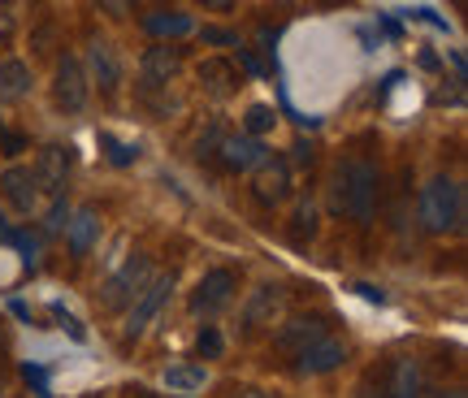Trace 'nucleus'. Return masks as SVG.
<instances>
[{"instance_id":"obj_1","label":"nucleus","mask_w":468,"mask_h":398,"mask_svg":"<svg viewBox=\"0 0 468 398\" xmlns=\"http://www.w3.org/2000/svg\"><path fill=\"white\" fill-rule=\"evenodd\" d=\"M417 225L425 234H455L464 225V186L438 173L420 186L417 195Z\"/></svg>"},{"instance_id":"obj_2","label":"nucleus","mask_w":468,"mask_h":398,"mask_svg":"<svg viewBox=\"0 0 468 398\" xmlns=\"http://www.w3.org/2000/svg\"><path fill=\"white\" fill-rule=\"evenodd\" d=\"M338 191H335V208L338 213L356 216L360 225H368V216H373V199H378V169L360 161V156H351L338 165Z\"/></svg>"},{"instance_id":"obj_3","label":"nucleus","mask_w":468,"mask_h":398,"mask_svg":"<svg viewBox=\"0 0 468 398\" xmlns=\"http://www.w3.org/2000/svg\"><path fill=\"white\" fill-rule=\"evenodd\" d=\"M156 265L152 256H131L122 268H113L101 286V312H131V303L152 286Z\"/></svg>"},{"instance_id":"obj_4","label":"nucleus","mask_w":468,"mask_h":398,"mask_svg":"<svg viewBox=\"0 0 468 398\" xmlns=\"http://www.w3.org/2000/svg\"><path fill=\"white\" fill-rule=\"evenodd\" d=\"M234 290H239V278H234L230 268H208L200 278V286L191 290V312L213 320V316L226 312L234 303Z\"/></svg>"},{"instance_id":"obj_5","label":"nucleus","mask_w":468,"mask_h":398,"mask_svg":"<svg viewBox=\"0 0 468 398\" xmlns=\"http://www.w3.org/2000/svg\"><path fill=\"white\" fill-rule=\"evenodd\" d=\"M169 290H174V268H169V273H156L148 290L131 303V312H126V330H122L126 342H134V338H144V333H148V325L156 320V312H161V303L169 298Z\"/></svg>"},{"instance_id":"obj_6","label":"nucleus","mask_w":468,"mask_h":398,"mask_svg":"<svg viewBox=\"0 0 468 398\" xmlns=\"http://www.w3.org/2000/svg\"><path fill=\"white\" fill-rule=\"evenodd\" d=\"M52 91H57V104L66 113H83L87 96H91V83H87V69L79 57H61L57 61V74H52Z\"/></svg>"},{"instance_id":"obj_7","label":"nucleus","mask_w":468,"mask_h":398,"mask_svg":"<svg viewBox=\"0 0 468 398\" xmlns=\"http://www.w3.org/2000/svg\"><path fill=\"white\" fill-rule=\"evenodd\" d=\"M218 161L226 169H234V173H256V169L269 161V148L261 143V139H248V134H221L218 143Z\"/></svg>"},{"instance_id":"obj_8","label":"nucleus","mask_w":468,"mask_h":398,"mask_svg":"<svg viewBox=\"0 0 468 398\" xmlns=\"http://www.w3.org/2000/svg\"><path fill=\"white\" fill-rule=\"evenodd\" d=\"M178 69H183V57L178 48H169V44H156V48L144 52V61H139V87L144 91H161L178 79Z\"/></svg>"},{"instance_id":"obj_9","label":"nucleus","mask_w":468,"mask_h":398,"mask_svg":"<svg viewBox=\"0 0 468 398\" xmlns=\"http://www.w3.org/2000/svg\"><path fill=\"white\" fill-rule=\"evenodd\" d=\"M251 195L261 199L265 208H278L291 195V165H286L282 156H269L265 165L251 173Z\"/></svg>"},{"instance_id":"obj_10","label":"nucleus","mask_w":468,"mask_h":398,"mask_svg":"<svg viewBox=\"0 0 468 398\" xmlns=\"http://www.w3.org/2000/svg\"><path fill=\"white\" fill-rule=\"evenodd\" d=\"M0 195L9 199V208L17 216L39 213V186H35V173L27 165H9L0 173Z\"/></svg>"},{"instance_id":"obj_11","label":"nucleus","mask_w":468,"mask_h":398,"mask_svg":"<svg viewBox=\"0 0 468 398\" xmlns=\"http://www.w3.org/2000/svg\"><path fill=\"white\" fill-rule=\"evenodd\" d=\"M35 186H39V195H61V186L69 178V148L61 143H48V148H39L35 156Z\"/></svg>"},{"instance_id":"obj_12","label":"nucleus","mask_w":468,"mask_h":398,"mask_svg":"<svg viewBox=\"0 0 468 398\" xmlns=\"http://www.w3.org/2000/svg\"><path fill=\"white\" fill-rule=\"evenodd\" d=\"M321 338H330V325H325V316H295V320H286L282 330H278V347L286 355H295L300 360L308 347H317Z\"/></svg>"},{"instance_id":"obj_13","label":"nucleus","mask_w":468,"mask_h":398,"mask_svg":"<svg viewBox=\"0 0 468 398\" xmlns=\"http://www.w3.org/2000/svg\"><path fill=\"white\" fill-rule=\"evenodd\" d=\"M343 360H347V342L330 333V338H321L317 347H308L300 360H295V372H300V377H325V372L343 368Z\"/></svg>"},{"instance_id":"obj_14","label":"nucleus","mask_w":468,"mask_h":398,"mask_svg":"<svg viewBox=\"0 0 468 398\" xmlns=\"http://www.w3.org/2000/svg\"><path fill=\"white\" fill-rule=\"evenodd\" d=\"M286 308V290L282 286H256L248 298V308H243V320H248V330H261V325H278V316Z\"/></svg>"},{"instance_id":"obj_15","label":"nucleus","mask_w":468,"mask_h":398,"mask_svg":"<svg viewBox=\"0 0 468 398\" xmlns=\"http://www.w3.org/2000/svg\"><path fill=\"white\" fill-rule=\"evenodd\" d=\"M382 390L390 398H420L425 394V372H420V360H412V355L390 360V372H386Z\"/></svg>"},{"instance_id":"obj_16","label":"nucleus","mask_w":468,"mask_h":398,"mask_svg":"<svg viewBox=\"0 0 468 398\" xmlns=\"http://www.w3.org/2000/svg\"><path fill=\"white\" fill-rule=\"evenodd\" d=\"M101 230H104V221L96 208H74V216H69V225H66V243L74 256H91V247L101 243Z\"/></svg>"},{"instance_id":"obj_17","label":"nucleus","mask_w":468,"mask_h":398,"mask_svg":"<svg viewBox=\"0 0 468 398\" xmlns=\"http://www.w3.org/2000/svg\"><path fill=\"white\" fill-rule=\"evenodd\" d=\"M200 83H204V91L213 100H230L234 91H239V69H234V61H226V57H208V61H200Z\"/></svg>"},{"instance_id":"obj_18","label":"nucleus","mask_w":468,"mask_h":398,"mask_svg":"<svg viewBox=\"0 0 468 398\" xmlns=\"http://www.w3.org/2000/svg\"><path fill=\"white\" fill-rule=\"evenodd\" d=\"M31 87H35V74L22 57H5L0 61V104H22L31 96Z\"/></svg>"},{"instance_id":"obj_19","label":"nucleus","mask_w":468,"mask_h":398,"mask_svg":"<svg viewBox=\"0 0 468 398\" xmlns=\"http://www.w3.org/2000/svg\"><path fill=\"white\" fill-rule=\"evenodd\" d=\"M87 66H91V79L101 83V91H113V87L122 83V66H117L113 48H109V44H101V39L87 48ZM91 79H87V83H91Z\"/></svg>"},{"instance_id":"obj_20","label":"nucleus","mask_w":468,"mask_h":398,"mask_svg":"<svg viewBox=\"0 0 468 398\" xmlns=\"http://www.w3.org/2000/svg\"><path fill=\"white\" fill-rule=\"evenodd\" d=\"M204 382H208V368L204 364H174L165 368V385L174 390V394L191 398L196 390H204Z\"/></svg>"},{"instance_id":"obj_21","label":"nucleus","mask_w":468,"mask_h":398,"mask_svg":"<svg viewBox=\"0 0 468 398\" xmlns=\"http://www.w3.org/2000/svg\"><path fill=\"white\" fill-rule=\"evenodd\" d=\"M144 31L148 35H186L191 31V17L186 14H148L144 17Z\"/></svg>"},{"instance_id":"obj_22","label":"nucleus","mask_w":468,"mask_h":398,"mask_svg":"<svg viewBox=\"0 0 468 398\" xmlns=\"http://www.w3.org/2000/svg\"><path fill=\"white\" fill-rule=\"evenodd\" d=\"M69 216H74V208H69V199H66V195H52L48 213H44V221H39V230H44V234H66Z\"/></svg>"},{"instance_id":"obj_23","label":"nucleus","mask_w":468,"mask_h":398,"mask_svg":"<svg viewBox=\"0 0 468 398\" xmlns=\"http://www.w3.org/2000/svg\"><path fill=\"white\" fill-rule=\"evenodd\" d=\"M313 234H317V204L303 199L300 208H295V221H291V243H303V238H313Z\"/></svg>"},{"instance_id":"obj_24","label":"nucleus","mask_w":468,"mask_h":398,"mask_svg":"<svg viewBox=\"0 0 468 398\" xmlns=\"http://www.w3.org/2000/svg\"><path fill=\"white\" fill-rule=\"evenodd\" d=\"M273 121H278V113H273L269 104H251L248 117H243V134H248V139H261V134L273 131Z\"/></svg>"},{"instance_id":"obj_25","label":"nucleus","mask_w":468,"mask_h":398,"mask_svg":"<svg viewBox=\"0 0 468 398\" xmlns=\"http://www.w3.org/2000/svg\"><path fill=\"white\" fill-rule=\"evenodd\" d=\"M101 148L109 152V161H113V165H134V156H139L134 143H122V139H113L109 131H101Z\"/></svg>"},{"instance_id":"obj_26","label":"nucleus","mask_w":468,"mask_h":398,"mask_svg":"<svg viewBox=\"0 0 468 398\" xmlns=\"http://www.w3.org/2000/svg\"><path fill=\"white\" fill-rule=\"evenodd\" d=\"M221 347H226V342H221L218 325H204V330H200V338H196V355H200V360H218V355H221Z\"/></svg>"},{"instance_id":"obj_27","label":"nucleus","mask_w":468,"mask_h":398,"mask_svg":"<svg viewBox=\"0 0 468 398\" xmlns=\"http://www.w3.org/2000/svg\"><path fill=\"white\" fill-rule=\"evenodd\" d=\"M52 316L61 320V330H66L69 338H79V342H83V325H79V320H74V316H69L66 308H61V303H52Z\"/></svg>"},{"instance_id":"obj_28","label":"nucleus","mask_w":468,"mask_h":398,"mask_svg":"<svg viewBox=\"0 0 468 398\" xmlns=\"http://www.w3.org/2000/svg\"><path fill=\"white\" fill-rule=\"evenodd\" d=\"M218 143H221V126H213L208 134H200V143H196V156H218Z\"/></svg>"},{"instance_id":"obj_29","label":"nucleus","mask_w":468,"mask_h":398,"mask_svg":"<svg viewBox=\"0 0 468 398\" xmlns=\"http://www.w3.org/2000/svg\"><path fill=\"white\" fill-rule=\"evenodd\" d=\"M204 44H239V35L226 26H204Z\"/></svg>"},{"instance_id":"obj_30","label":"nucleus","mask_w":468,"mask_h":398,"mask_svg":"<svg viewBox=\"0 0 468 398\" xmlns=\"http://www.w3.org/2000/svg\"><path fill=\"white\" fill-rule=\"evenodd\" d=\"M239 66L248 69V74H256V79H269V69H265V61H256L248 48H239Z\"/></svg>"},{"instance_id":"obj_31","label":"nucleus","mask_w":468,"mask_h":398,"mask_svg":"<svg viewBox=\"0 0 468 398\" xmlns=\"http://www.w3.org/2000/svg\"><path fill=\"white\" fill-rule=\"evenodd\" d=\"M9 39H14V14L0 9V44H9Z\"/></svg>"},{"instance_id":"obj_32","label":"nucleus","mask_w":468,"mask_h":398,"mask_svg":"<svg viewBox=\"0 0 468 398\" xmlns=\"http://www.w3.org/2000/svg\"><path fill=\"white\" fill-rule=\"evenodd\" d=\"M122 398H161V394L148 390V385H131V390H122Z\"/></svg>"},{"instance_id":"obj_33","label":"nucleus","mask_w":468,"mask_h":398,"mask_svg":"<svg viewBox=\"0 0 468 398\" xmlns=\"http://www.w3.org/2000/svg\"><path fill=\"white\" fill-rule=\"evenodd\" d=\"M22 148H27V143H22V134H5V152H9V156H17Z\"/></svg>"},{"instance_id":"obj_34","label":"nucleus","mask_w":468,"mask_h":398,"mask_svg":"<svg viewBox=\"0 0 468 398\" xmlns=\"http://www.w3.org/2000/svg\"><path fill=\"white\" fill-rule=\"evenodd\" d=\"M230 398H269V394H261V390H251V385H243V390H234Z\"/></svg>"},{"instance_id":"obj_35","label":"nucleus","mask_w":468,"mask_h":398,"mask_svg":"<svg viewBox=\"0 0 468 398\" xmlns=\"http://www.w3.org/2000/svg\"><path fill=\"white\" fill-rule=\"evenodd\" d=\"M434 398H464V390H438Z\"/></svg>"}]
</instances>
